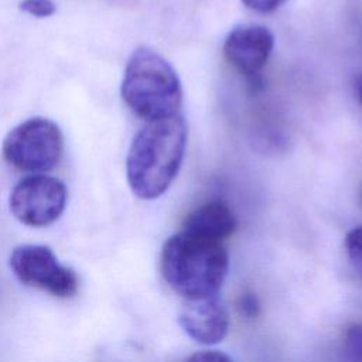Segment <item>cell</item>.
Returning <instances> with one entry per match:
<instances>
[{
	"instance_id": "6da1fadb",
	"label": "cell",
	"mask_w": 362,
	"mask_h": 362,
	"mask_svg": "<svg viewBox=\"0 0 362 362\" xmlns=\"http://www.w3.org/2000/svg\"><path fill=\"white\" fill-rule=\"evenodd\" d=\"M187 134L181 113L146 122L137 132L126 158L127 182L137 198L156 199L168 189L181 168Z\"/></svg>"
},
{
	"instance_id": "7a4b0ae2",
	"label": "cell",
	"mask_w": 362,
	"mask_h": 362,
	"mask_svg": "<svg viewBox=\"0 0 362 362\" xmlns=\"http://www.w3.org/2000/svg\"><path fill=\"white\" fill-rule=\"evenodd\" d=\"M161 274L167 284L185 300L218 296L229 269L223 242L187 232L170 236L161 249Z\"/></svg>"
},
{
	"instance_id": "3957f363",
	"label": "cell",
	"mask_w": 362,
	"mask_h": 362,
	"mask_svg": "<svg viewBox=\"0 0 362 362\" xmlns=\"http://www.w3.org/2000/svg\"><path fill=\"white\" fill-rule=\"evenodd\" d=\"M122 98L146 122L180 113L182 88L173 65L157 51L139 47L130 55L122 81Z\"/></svg>"
},
{
	"instance_id": "277c9868",
	"label": "cell",
	"mask_w": 362,
	"mask_h": 362,
	"mask_svg": "<svg viewBox=\"0 0 362 362\" xmlns=\"http://www.w3.org/2000/svg\"><path fill=\"white\" fill-rule=\"evenodd\" d=\"M4 160L21 171H49L64 154L61 129L49 119L31 117L16 126L3 141Z\"/></svg>"
},
{
	"instance_id": "5b68a950",
	"label": "cell",
	"mask_w": 362,
	"mask_h": 362,
	"mask_svg": "<svg viewBox=\"0 0 362 362\" xmlns=\"http://www.w3.org/2000/svg\"><path fill=\"white\" fill-rule=\"evenodd\" d=\"M10 267L16 277L25 286L68 298L78 293L76 273L62 266L54 252L44 245H21L10 255Z\"/></svg>"
},
{
	"instance_id": "8992f818",
	"label": "cell",
	"mask_w": 362,
	"mask_h": 362,
	"mask_svg": "<svg viewBox=\"0 0 362 362\" xmlns=\"http://www.w3.org/2000/svg\"><path fill=\"white\" fill-rule=\"evenodd\" d=\"M66 187L58 178L35 174L20 180L10 194V211L24 225L42 228L54 223L65 209Z\"/></svg>"
},
{
	"instance_id": "52a82bcc",
	"label": "cell",
	"mask_w": 362,
	"mask_h": 362,
	"mask_svg": "<svg viewBox=\"0 0 362 362\" xmlns=\"http://www.w3.org/2000/svg\"><path fill=\"white\" fill-rule=\"evenodd\" d=\"M274 47L273 33L259 24L233 27L223 41L225 58L252 83H257L262 69Z\"/></svg>"
},
{
	"instance_id": "ba28073f",
	"label": "cell",
	"mask_w": 362,
	"mask_h": 362,
	"mask_svg": "<svg viewBox=\"0 0 362 362\" xmlns=\"http://www.w3.org/2000/svg\"><path fill=\"white\" fill-rule=\"evenodd\" d=\"M178 321L189 338L205 345L221 342L229 329V313L218 296L187 300Z\"/></svg>"
},
{
	"instance_id": "9c48e42d",
	"label": "cell",
	"mask_w": 362,
	"mask_h": 362,
	"mask_svg": "<svg viewBox=\"0 0 362 362\" xmlns=\"http://www.w3.org/2000/svg\"><path fill=\"white\" fill-rule=\"evenodd\" d=\"M236 229V218L228 204L222 201L206 202L194 209L182 223V232L223 242Z\"/></svg>"
},
{
	"instance_id": "30bf717a",
	"label": "cell",
	"mask_w": 362,
	"mask_h": 362,
	"mask_svg": "<svg viewBox=\"0 0 362 362\" xmlns=\"http://www.w3.org/2000/svg\"><path fill=\"white\" fill-rule=\"evenodd\" d=\"M341 354L345 362H362V322L346 327L341 341Z\"/></svg>"
},
{
	"instance_id": "8fae6325",
	"label": "cell",
	"mask_w": 362,
	"mask_h": 362,
	"mask_svg": "<svg viewBox=\"0 0 362 362\" xmlns=\"http://www.w3.org/2000/svg\"><path fill=\"white\" fill-rule=\"evenodd\" d=\"M345 250L352 269L362 280V226L351 229L345 238Z\"/></svg>"
},
{
	"instance_id": "7c38bea8",
	"label": "cell",
	"mask_w": 362,
	"mask_h": 362,
	"mask_svg": "<svg viewBox=\"0 0 362 362\" xmlns=\"http://www.w3.org/2000/svg\"><path fill=\"white\" fill-rule=\"evenodd\" d=\"M20 8L24 13L38 18L49 17L57 10L55 3L52 0H23L20 3Z\"/></svg>"
},
{
	"instance_id": "4fadbf2b",
	"label": "cell",
	"mask_w": 362,
	"mask_h": 362,
	"mask_svg": "<svg viewBox=\"0 0 362 362\" xmlns=\"http://www.w3.org/2000/svg\"><path fill=\"white\" fill-rule=\"evenodd\" d=\"M238 310L246 318H256L260 314V300L253 291H243L238 298Z\"/></svg>"
},
{
	"instance_id": "5bb4252c",
	"label": "cell",
	"mask_w": 362,
	"mask_h": 362,
	"mask_svg": "<svg viewBox=\"0 0 362 362\" xmlns=\"http://www.w3.org/2000/svg\"><path fill=\"white\" fill-rule=\"evenodd\" d=\"M243 6L256 13H272L277 10L287 0H240Z\"/></svg>"
},
{
	"instance_id": "9a60e30c",
	"label": "cell",
	"mask_w": 362,
	"mask_h": 362,
	"mask_svg": "<svg viewBox=\"0 0 362 362\" xmlns=\"http://www.w3.org/2000/svg\"><path fill=\"white\" fill-rule=\"evenodd\" d=\"M185 362H233V361L221 351H199L188 356Z\"/></svg>"
},
{
	"instance_id": "2e32d148",
	"label": "cell",
	"mask_w": 362,
	"mask_h": 362,
	"mask_svg": "<svg viewBox=\"0 0 362 362\" xmlns=\"http://www.w3.org/2000/svg\"><path fill=\"white\" fill-rule=\"evenodd\" d=\"M355 92H356L359 102L362 103V74L355 79Z\"/></svg>"
}]
</instances>
